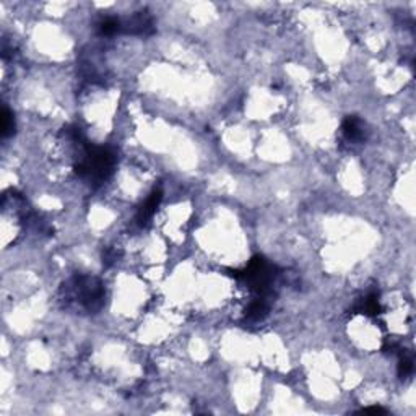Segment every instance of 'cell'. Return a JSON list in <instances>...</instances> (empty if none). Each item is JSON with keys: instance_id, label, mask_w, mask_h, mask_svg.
<instances>
[{"instance_id": "7a4b0ae2", "label": "cell", "mask_w": 416, "mask_h": 416, "mask_svg": "<svg viewBox=\"0 0 416 416\" xmlns=\"http://www.w3.org/2000/svg\"><path fill=\"white\" fill-rule=\"evenodd\" d=\"M12 130H13V117L8 109H5L2 114V135L7 137L8 133H12Z\"/></svg>"}, {"instance_id": "6da1fadb", "label": "cell", "mask_w": 416, "mask_h": 416, "mask_svg": "<svg viewBox=\"0 0 416 416\" xmlns=\"http://www.w3.org/2000/svg\"><path fill=\"white\" fill-rule=\"evenodd\" d=\"M343 133L346 135L348 140H359L363 137V130L361 125H359V121L356 117H348L343 124Z\"/></svg>"}]
</instances>
